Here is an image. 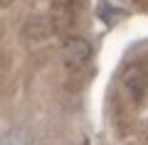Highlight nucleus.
Instances as JSON below:
<instances>
[{
  "label": "nucleus",
  "mask_w": 148,
  "mask_h": 145,
  "mask_svg": "<svg viewBox=\"0 0 148 145\" xmlns=\"http://www.w3.org/2000/svg\"><path fill=\"white\" fill-rule=\"evenodd\" d=\"M96 12H99V17H101V20H106V22H111V20H114V15H121V12H119V10H114V5H109V3H99Z\"/></svg>",
  "instance_id": "5"
},
{
  "label": "nucleus",
  "mask_w": 148,
  "mask_h": 145,
  "mask_svg": "<svg viewBox=\"0 0 148 145\" xmlns=\"http://www.w3.org/2000/svg\"><path fill=\"white\" fill-rule=\"evenodd\" d=\"M49 25L47 20H30L25 25V30H22V37H25V42H32V44H37V42H45L49 37Z\"/></svg>",
  "instance_id": "3"
},
{
  "label": "nucleus",
  "mask_w": 148,
  "mask_h": 145,
  "mask_svg": "<svg viewBox=\"0 0 148 145\" xmlns=\"http://www.w3.org/2000/svg\"><path fill=\"white\" fill-rule=\"evenodd\" d=\"M59 3H72V0H59Z\"/></svg>",
  "instance_id": "6"
},
{
  "label": "nucleus",
  "mask_w": 148,
  "mask_h": 145,
  "mask_svg": "<svg viewBox=\"0 0 148 145\" xmlns=\"http://www.w3.org/2000/svg\"><path fill=\"white\" fill-rule=\"evenodd\" d=\"M3 145H30V143H27V135L22 130H10L3 138Z\"/></svg>",
  "instance_id": "4"
},
{
  "label": "nucleus",
  "mask_w": 148,
  "mask_h": 145,
  "mask_svg": "<svg viewBox=\"0 0 148 145\" xmlns=\"http://www.w3.org/2000/svg\"><path fill=\"white\" fill-rule=\"evenodd\" d=\"M89 57H91V44L84 37H69L62 44V59L69 67H79V64L89 62Z\"/></svg>",
  "instance_id": "1"
},
{
  "label": "nucleus",
  "mask_w": 148,
  "mask_h": 145,
  "mask_svg": "<svg viewBox=\"0 0 148 145\" xmlns=\"http://www.w3.org/2000/svg\"><path fill=\"white\" fill-rule=\"evenodd\" d=\"M123 84H126V88L138 99V96H143L148 91V74L141 67H131V69L123 71Z\"/></svg>",
  "instance_id": "2"
}]
</instances>
